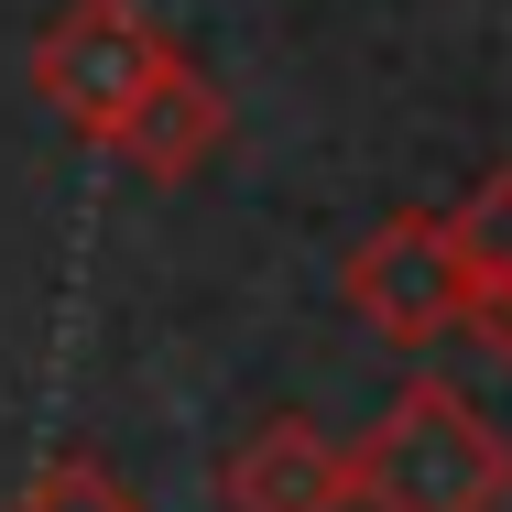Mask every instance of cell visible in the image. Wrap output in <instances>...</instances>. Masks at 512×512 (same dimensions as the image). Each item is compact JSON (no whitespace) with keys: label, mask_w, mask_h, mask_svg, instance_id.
<instances>
[{"label":"cell","mask_w":512,"mask_h":512,"mask_svg":"<svg viewBox=\"0 0 512 512\" xmlns=\"http://www.w3.org/2000/svg\"><path fill=\"white\" fill-rule=\"evenodd\" d=\"M349 502L360 512H502L512 502V436L458 382H404L349 447Z\"/></svg>","instance_id":"cell-1"},{"label":"cell","mask_w":512,"mask_h":512,"mask_svg":"<svg viewBox=\"0 0 512 512\" xmlns=\"http://www.w3.org/2000/svg\"><path fill=\"white\" fill-rule=\"evenodd\" d=\"M164 66H175V44H164V22H153L142 0H66V11L44 22V44H33L44 109H66L88 142H109V120L142 99Z\"/></svg>","instance_id":"cell-2"},{"label":"cell","mask_w":512,"mask_h":512,"mask_svg":"<svg viewBox=\"0 0 512 512\" xmlns=\"http://www.w3.org/2000/svg\"><path fill=\"white\" fill-rule=\"evenodd\" d=\"M349 316L393 349H436L469 327V284H458V251H447V218L436 207H393L360 251H349Z\"/></svg>","instance_id":"cell-3"},{"label":"cell","mask_w":512,"mask_h":512,"mask_svg":"<svg viewBox=\"0 0 512 512\" xmlns=\"http://www.w3.org/2000/svg\"><path fill=\"white\" fill-rule=\"evenodd\" d=\"M218 502L229 512H349V447L316 414H273L229 447Z\"/></svg>","instance_id":"cell-4"},{"label":"cell","mask_w":512,"mask_h":512,"mask_svg":"<svg viewBox=\"0 0 512 512\" xmlns=\"http://www.w3.org/2000/svg\"><path fill=\"white\" fill-rule=\"evenodd\" d=\"M218 142H229V99H218L197 66L175 55V66L142 88V99L109 120V142H99V153H120V164H131V175H153V186H186V175H197Z\"/></svg>","instance_id":"cell-5"},{"label":"cell","mask_w":512,"mask_h":512,"mask_svg":"<svg viewBox=\"0 0 512 512\" xmlns=\"http://www.w3.org/2000/svg\"><path fill=\"white\" fill-rule=\"evenodd\" d=\"M447 251H458V284H469V338L491 360H512V164H491L447 207Z\"/></svg>","instance_id":"cell-6"},{"label":"cell","mask_w":512,"mask_h":512,"mask_svg":"<svg viewBox=\"0 0 512 512\" xmlns=\"http://www.w3.org/2000/svg\"><path fill=\"white\" fill-rule=\"evenodd\" d=\"M11 512H142V502L109 480L88 447H66V458H44V469L22 480V502H11Z\"/></svg>","instance_id":"cell-7"}]
</instances>
